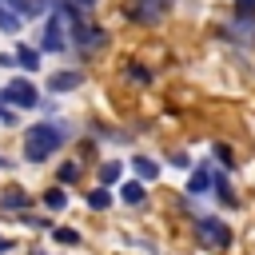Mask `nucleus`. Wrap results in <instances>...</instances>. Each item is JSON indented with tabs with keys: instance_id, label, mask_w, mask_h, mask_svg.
Segmentation results:
<instances>
[{
	"instance_id": "1",
	"label": "nucleus",
	"mask_w": 255,
	"mask_h": 255,
	"mask_svg": "<svg viewBox=\"0 0 255 255\" xmlns=\"http://www.w3.org/2000/svg\"><path fill=\"white\" fill-rule=\"evenodd\" d=\"M76 139V128L68 124V120H32V128H24V143H20V155H24V163H32V167H40V163H48L64 143H72Z\"/></svg>"
},
{
	"instance_id": "2",
	"label": "nucleus",
	"mask_w": 255,
	"mask_h": 255,
	"mask_svg": "<svg viewBox=\"0 0 255 255\" xmlns=\"http://www.w3.org/2000/svg\"><path fill=\"white\" fill-rule=\"evenodd\" d=\"M40 100H44V92L36 88L32 76H12L0 88V104L4 108H16V112H40Z\"/></svg>"
},
{
	"instance_id": "3",
	"label": "nucleus",
	"mask_w": 255,
	"mask_h": 255,
	"mask_svg": "<svg viewBox=\"0 0 255 255\" xmlns=\"http://www.w3.org/2000/svg\"><path fill=\"white\" fill-rule=\"evenodd\" d=\"M108 28H100V24H92L88 16L80 20V24H72L68 28V44H72V52H76V60H88L92 52H104L108 48Z\"/></svg>"
},
{
	"instance_id": "4",
	"label": "nucleus",
	"mask_w": 255,
	"mask_h": 255,
	"mask_svg": "<svg viewBox=\"0 0 255 255\" xmlns=\"http://www.w3.org/2000/svg\"><path fill=\"white\" fill-rule=\"evenodd\" d=\"M191 235L207 251H227L231 247V227L223 223V215H195L191 219Z\"/></svg>"
},
{
	"instance_id": "5",
	"label": "nucleus",
	"mask_w": 255,
	"mask_h": 255,
	"mask_svg": "<svg viewBox=\"0 0 255 255\" xmlns=\"http://www.w3.org/2000/svg\"><path fill=\"white\" fill-rule=\"evenodd\" d=\"M36 48H40L44 56H68V52H72V44H68V28H64V20H60L56 12L44 16L40 36H36Z\"/></svg>"
},
{
	"instance_id": "6",
	"label": "nucleus",
	"mask_w": 255,
	"mask_h": 255,
	"mask_svg": "<svg viewBox=\"0 0 255 255\" xmlns=\"http://www.w3.org/2000/svg\"><path fill=\"white\" fill-rule=\"evenodd\" d=\"M84 72L80 68H56V72H48V80H44V96H56V100H64V96H72V92H80L84 88Z\"/></svg>"
},
{
	"instance_id": "7",
	"label": "nucleus",
	"mask_w": 255,
	"mask_h": 255,
	"mask_svg": "<svg viewBox=\"0 0 255 255\" xmlns=\"http://www.w3.org/2000/svg\"><path fill=\"white\" fill-rule=\"evenodd\" d=\"M215 187V159H199L191 171H187V183H183V195L199 199V195H211Z\"/></svg>"
},
{
	"instance_id": "8",
	"label": "nucleus",
	"mask_w": 255,
	"mask_h": 255,
	"mask_svg": "<svg viewBox=\"0 0 255 255\" xmlns=\"http://www.w3.org/2000/svg\"><path fill=\"white\" fill-rule=\"evenodd\" d=\"M167 4H171V0H128L124 16H128L131 24H143V28H151V24H159V20H163Z\"/></svg>"
},
{
	"instance_id": "9",
	"label": "nucleus",
	"mask_w": 255,
	"mask_h": 255,
	"mask_svg": "<svg viewBox=\"0 0 255 255\" xmlns=\"http://www.w3.org/2000/svg\"><path fill=\"white\" fill-rule=\"evenodd\" d=\"M219 36L239 48H251L255 44V16H231L227 24H219Z\"/></svg>"
},
{
	"instance_id": "10",
	"label": "nucleus",
	"mask_w": 255,
	"mask_h": 255,
	"mask_svg": "<svg viewBox=\"0 0 255 255\" xmlns=\"http://www.w3.org/2000/svg\"><path fill=\"white\" fill-rule=\"evenodd\" d=\"M12 52H16V68H20V72L36 76V72L44 68V52H40L36 44H28V40H16V48H12Z\"/></svg>"
},
{
	"instance_id": "11",
	"label": "nucleus",
	"mask_w": 255,
	"mask_h": 255,
	"mask_svg": "<svg viewBox=\"0 0 255 255\" xmlns=\"http://www.w3.org/2000/svg\"><path fill=\"white\" fill-rule=\"evenodd\" d=\"M116 199L124 207H143L147 203V183L143 179H120L116 183Z\"/></svg>"
},
{
	"instance_id": "12",
	"label": "nucleus",
	"mask_w": 255,
	"mask_h": 255,
	"mask_svg": "<svg viewBox=\"0 0 255 255\" xmlns=\"http://www.w3.org/2000/svg\"><path fill=\"white\" fill-rule=\"evenodd\" d=\"M32 207V191L28 187H20V183H8L4 191H0V211H12V215H20V211H28Z\"/></svg>"
},
{
	"instance_id": "13",
	"label": "nucleus",
	"mask_w": 255,
	"mask_h": 255,
	"mask_svg": "<svg viewBox=\"0 0 255 255\" xmlns=\"http://www.w3.org/2000/svg\"><path fill=\"white\" fill-rule=\"evenodd\" d=\"M128 167H131L135 179H143V183H155V179L163 175V163H159L155 155H143V151H135V155L128 159Z\"/></svg>"
},
{
	"instance_id": "14",
	"label": "nucleus",
	"mask_w": 255,
	"mask_h": 255,
	"mask_svg": "<svg viewBox=\"0 0 255 255\" xmlns=\"http://www.w3.org/2000/svg\"><path fill=\"white\" fill-rule=\"evenodd\" d=\"M4 4H8L20 20H44V16L52 12V4H56V0H4Z\"/></svg>"
},
{
	"instance_id": "15",
	"label": "nucleus",
	"mask_w": 255,
	"mask_h": 255,
	"mask_svg": "<svg viewBox=\"0 0 255 255\" xmlns=\"http://www.w3.org/2000/svg\"><path fill=\"white\" fill-rule=\"evenodd\" d=\"M211 195L219 199V207H239V195H235V187H231V179H227V171L223 167H215V187H211Z\"/></svg>"
},
{
	"instance_id": "16",
	"label": "nucleus",
	"mask_w": 255,
	"mask_h": 255,
	"mask_svg": "<svg viewBox=\"0 0 255 255\" xmlns=\"http://www.w3.org/2000/svg\"><path fill=\"white\" fill-rule=\"evenodd\" d=\"M40 203H44L52 215L68 211V187H64V183H52V187H44V191H40Z\"/></svg>"
},
{
	"instance_id": "17",
	"label": "nucleus",
	"mask_w": 255,
	"mask_h": 255,
	"mask_svg": "<svg viewBox=\"0 0 255 255\" xmlns=\"http://www.w3.org/2000/svg\"><path fill=\"white\" fill-rule=\"evenodd\" d=\"M120 179H124V159H104L100 171H96V183L100 187H116Z\"/></svg>"
},
{
	"instance_id": "18",
	"label": "nucleus",
	"mask_w": 255,
	"mask_h": 255,
	"mask_svg": "<svg viewBox=\"0 0 255 255\" xmlns=\"http://www.w3.org/2000/svg\"><path fill=\"white\" fill-rule=\"evenodd\" d=\"M211 159H215V167H223V171H235V163H239V159H235V147H231L227 139H215V143H211Z\"/></svg>"
},
{
	"instance_id": "19",
	"label": "nucleus",
	"mask_w": 255,
	"mask_h": 255,
	"mask_svg": "<svg viewBox=\"0 0 255 255\" xmlns=\"http://www.w3.org/2000/svg\"><path fill=\"white\" fill-rule=\"evenodd\" d=\"M84 203H88L92 211H108V207L116 203V195H112V187H100V183H96V187L84 195Z\"/></svg>"
},
{
	"instance_id": "20",
	"label": "nucleus",
	"mask_w": 255,
	"mask_h": 255,
	"mask_svg": "<svg viewBox=\"0 0 255 255\" xmlns=\"http://www.w3.org/2000/svg\"><path fill=\"white\" fill-rule=\"evenodd\" d=\"M16 223L20 227H28V231H52L56 223H52V215H32V211H20L16 215Z\"/></svg>"
},
{
	"instance_id": "21",
	"label": "nucleus",
	"mask_w": 255,
	"mask_h": 255,
	"mask_svg": "<svg viewBox=\"0 0 255 255\" xmlns=\"http://www.w3.org/2000/svg\"><path fill=\"white\" fill-rule=\"evenodd\" d=\"M48 235H52V239H56L60 247H80V243H84V235H80L76 227H60V223H56V227H52Z\"/></svg>"
},
{
	"instance_id": "22",
	"label": "nucleus",
	"mask_w": 255,
	"mask_h": 255,
	"mask_svg": "<svg viewBox=\"0 0 255 255\" xmlns=\"http://www.w3.org/2000/svg\"><path fill=\"white\" fill-rule=\"evenodd\" d=\"M20 28H24V20H20V16H16V12L0 0V32H4V36H16Z\"/></svg>"
},
{
	"instance_id": "23",
	"label": "nucleus",
	"mask_w": 255,
	"mask_h": 255,
	"mask_svg": "<svg viewBox=\"0 0 255 255\" xmlns=\"http://www.w3.org/2000/svg\"><path fill=\"white\" fill-rule=\"evenodd\" d=\"M76 179H80V163H76V159H64V163L56 167V183H64V187H72Z\"/></svg>"
},
{
	"instance_id": "24",
	"label": "nucleus",
	"mask_w": 255,
	"mask_h": 255,
	"mask_svg": "<svg viewBox=\"0 0 255 255\" xmlns=\"http://www.w3.org/2000/svg\"><path fill=\"white\" fill-rule=\"evenodd\" d=\"M124 76H128L131 84H151V68H143L139 60H131V64L124 68Z\"/></svg>"
},
{
	"instance_id": "25",
	"label": "nucleus",
	"mask_w": 255,
	"mask_h": 255,
	"mask_svg": "<svg viewBox=\"0 0 255 255\" xmlns=\"http://www.w3.org/2000/svg\"><path fill=\"white\" fill-rule=\"evenodd\" d=\"M0 128H20V112H16V108H4V104H0Z\"/></svg>"
},
{
	"instance_id": "26",
	"label": "nucleus",
	"mask_w": 255,
	"mask_h": 255,
	"mask_svg": "<svg viewBox=\"0 0 255 255\" xmlns=\"http://www.w3.org/2000/svg\"><path fill=\"white\" fill-rule=\"evenodd\" d=\"M167 163H171V167H183V171H191V155H187V151H171V155H167Z\"/></svg>"
},
{
	"instance_id": "27",
	"label": "nucleus",
	"mask_w": 255,
	"mask_h": 255,
	"mask_svg": "<svg viewBox=\"0 0 255 255\" xmlns=\"http://www.w3.org/2000/svg\"><path fill=\"white\" fill-rule=\"evenodd\" d=\"M235 16H255V0H235Z\"/></svg>"
},
{
	"instance_id": "28",
	"label": "nucleus",
	"mask_w": 255,
	"mask_h": 255,
	"mask_svg": "<svg viewBox=\"0 0 255 255\" xmlns=\"http://www.w3.org/2000/svg\"><path fill=\"white\" fill-rule=\"evenodd\" d=\"M68 4H72V8H80V12H84V16H88V12H96V8H100V0H68Z\"/></svg>"
},
{
	"instance_id": "29",
	"label": "nucleus",
	"mask_w": 255,
	"mask_h": 255,
	"mask_svg": "<svg viewBox=\"0 0 255 255\" xmlns=\"http://www.w3.org/2000/svg\"><path fill=\"white\" fill-rule=\"evenodd\" d=\"M0 68L4 72H16V52H0Z\"/></svg>"
},
{
	"instance_id": "30",
	"label": "nucleus",
	"mask_w": 255,
	"mask_h": 255,
	"mask_svg": "<svg viewBox=\"0 0 255 255\" xmlns=\"http://www.w3.org/2000/svg\"><path fill=\"white\" fill-rule=\"evenodd\" d=\"M16 167V159H8V155H0V171H12Z\"/></svg>"
},
{
	"instance_id": "31",
	"label": "nucleus",
	"mask_w": 255,
	"mask_h": 255,
	"mask_svg": "<svg viewBox=\"0 0 255 255\" xmlns=\"http://www.w3.org/2000/svg\"><path fill=\"white\" fill-rule=\"evenodd\" d=\"M28 255H48V251H44V247H32V251H28Z\"/></svg>"
}]
</instances>
